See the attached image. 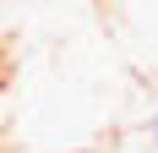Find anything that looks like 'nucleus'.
Listing matches in <instances>:
<instances>
[{
  "label": "nucleus",
  "mask_w": 158,
  "mask_h": 153,
  "mask_svg": "<svg viewBox=\"0 0 158 153\" xmlns=\"http://www.w3.org/2000/svg\"><path fill=\"white\" fill-rule=\"evenodd\" d=\"M153 148H158V109H153Z\"/></svg>",
  "instance_id": "f257e3e1"
}]
</instances>
